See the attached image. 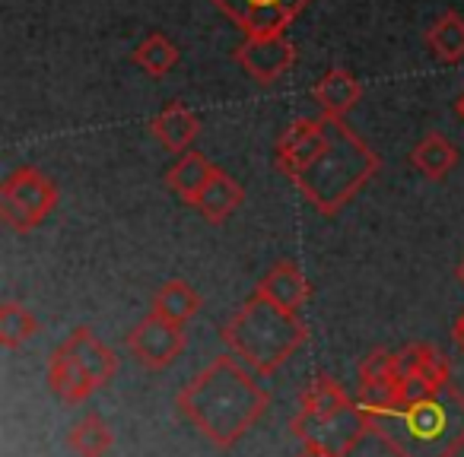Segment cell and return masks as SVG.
Returning a JSON list of instances; mask_svg holds the SVG:
<instances>
[{"mask_svg": "<svg viewBox=\"0 0 464 457\" xmlns=\"http://www.w3.org/2000/svg\"><path fill=\"white\" fill-rule=\"evenodd\" d=\"M451 340H455V347L464 353V311H461V315H458L455 328H451Z\"/></svg>", "mask_w": 464, "mask_h": 457, "instance_id": "484cf974", "label": "cell"}, {"mask_svg": "<svg viewBox=\"0 0 464 457\" xmlns=\"http://www.w3.org/2000/svg\"><path fill=\"white\" fill-rule=\"evenodd\" d=\"M442 385H436L432 378H426L423 372L407 375V378H398V404H417V400H426L439 391Z\"/></svg>", "mask_w": 464, "mask_h": 457, "instance_id": "d4e9b609", "label": "cell"}, {"mask_svg": "<svg viewBox=\"0 0 464 457\" xmlns=\"http://www.w3.org/2000/svg\"><path fill=\"white\" fill-rule=\"evenodd\" d=\"M290 429L303 444H318V448L331 451V454H337V457H347L362 438L372 435V429H369V413L362 410L360 400L350 404L347 410L331 413V416L296 413Z\"/></svg>", "mask_w": 464, "mask_h": 457, "instance_id": "8992f818", "label": "cell"}, {"mask_svg": "<svg viewBox=\"0 0 464 457\" xmlns=\"http://www.w3.org/2000/svg\"><path fill=\"white\" fill-rule=\"evenodd\" d=\"M35 334H39V321H35L33 311L20 302H4V309H0V343L7 349H20Z\"/></svg>", "mask_w": 464, "mask_h": 457, "instance_id": "603a6c76", "label": "cell"}, {"mask_svg": "<svg viewBox=\"0 0 464 457\" xmlns=\"http://www.w3.org/2000/svg\"><path fill=\"white\" fill-rule=\"evenodd\" d=\"M255 378L258 375L248 372L232 353L217 356L181 387L175 406L200 435L226 451L239 444L271 406V394Z\"/></svg>", "mask_w": 464, "mask_h": 457, "instance_id": "7a4b0ae2", "label": "cell"}, {"mask_svg": "<svg viewBox=\"0 0 464 457\" xmlns=\"http://www.w3.org/2000/svg\"><path fill=\"white\" fill-rule=\"evenodd\" d=\"M128 349L143 368L150 372H162L169 368L181 353H185V328L166 321V318L150 311L143 321L134 324V330L128 334Z\"/></svg>", "mask_w": 464, "mask_h": 457, "instance_id": "ba28073f", "label": "cell"}, {"mask_svg": "<svg viewBox=\"0 0 464 457\" xmlns=\"http://www.w3.org/2000/svg\"><path fill=\"white\" fill-rule=\"evenodd\" d=\"M350 404H353V400L347 397V391H343L334 378L315 375V378L309 381V387L303 391V397H299V413H309V416H331V413L347 410Z\"/></svg>", "mask_w": 464, "mask_h": 457, "instance_id": "44dd1931", "label": "cell"}, {"mask_svg": "<svg viewBox=\"0 0 464 457\" xmlns=\"http://www.w3.org/2000/svg\"><path fill=\"white\" fill-rule=\"evenodd\" d=\"M48 387H52L64 404H80V400H86L96 391L92 378L77 366V359L67 353L64 343H61L52 353V359H48Z\"/></svg>", "mask_w": 464, "mask_h": 457, "instance_id": "5bb4252c", "label": "cell"}, {"mask_svg": "<svg viewBox=\"0 0 464 457\" xmlns=\"http://www.w3.org/2000/svg\"><path fill=\"white\" fill-rule=\"evenodd\" d=\"M219 340L252 375H274L284 362H290V356L299 353V347H305L309 328L299 315L284 311L255 292L223 324Z\"/></svg>", "mask_w": 464, "mask_h": 457, "instance_id": "277c9868", "label": "cell"}, {"mask_svg": "<svg viewBox=\"0 0 464 457\" xmlns=\"http://www.w3.org/2000/svg\"><path fill=\"white\" fill-rule=\"evenodd\" d=\"M366 413L372 435L394 457H458V451H464V391L451 381L417 404H392Z\"/></svg>", "mask_w": 464, "mask_h": 457, "instance_id": "3957f363", "label": "cell"}, {"mask_svg": "<svg viewBox=\"0 0 464 457\" xmlns=\"http://www.w3.org/2000/svg\"><path fill=\"white\" fill-rule=\"evenodd\" d=\"M255 292L271 299V302L280 305L284 311L299 315V311L305 309V302H309L312 286H309V280H305V273L299 271L296 261H280V264H274L271 271H267V277L261 280Z\"/></svg>", "mask_w": 464, "mask_h": 457, "instance_id": "30bf717a", "label": "cell"}, {"mask_svg": "<svg viewBox=\"0 0 464 457\" xmlns=\"http://www.w3.org/2000/svg\"><path fill=\"white\" fill-rule=\"evenodd\" d=\"M150 311L166 318V321L179 324V328H185V324L200 311V296L185 283V280H169V283L153 296Z\"/></svg>", "mask_w": 464, "mask_h": 457, "instance_id": "d6986e66", "label": "cell"}, {"mask_svg": "<svg viewBox=\"0 0 464 457\" xmlns=\"http://www.w3.org/2000/svg\"><path fill=\"white\" fill-rule=\"evenodd\" d=\"M150 134H153L169 153L185 156V153H191L188 147H191L194 137L200 134V121H198V115H194L191 109H185L181 102H169L166 109L150 121Z\"/></svg>", "mask_w": 464, "mask_h": 457, "instance_id": "7c38bea8", "label": "cell"}, {"mask_svg": "<svg viewBox=\"0 0 464 457\" xmlns=\"http://www.w3.org/2000/svg\"><path fill=\"white\" fill-rule=\"evenodd\" d=\"M130 61H134L143 73H150V77H166V73L179 64V48H175L162 33H153L134 48Z\"/></svg>", "mask_w": 464, "mask_h": 457, "instance_id": "7402d4cb", "label": "cell"}, {"mask_svg": "<svg viewBox=\"0 0 464 457\" xmlns=\"http://www.w3.org/2000/svg\"><path fill=\"white\" fill-rule=\"evenodd\" d=\"M58 206V187L42 168L23 166L0 185V219L16 233H33Z\"/></svg>", "mask_w": 464, "mask_h": 457, "instance_id": "5b68a950", "label": "cell"}, {"mask_svg": "<svg viewBox=\"0 0 464 457\" xmlns=\"http://www.w3.org/2000/svg\"><path fill=\"white\" fill-rule=\"evenodd\" d=\"M277 168L322 216H337L379 172V156L343 118H299L277 140Z\"/></svg>", "mask_w": 464, "mask_h": 457, "instance_id": "6da1fadb", "label": "cell"}, {"mask_svg": "<svg viewBox=\"0 0 464 457\" xmlns=\"http://www.w3.org/2000/svg\"><path fill=\"white\" fill-rule=\"evenodd\" d=\"M312 99L318 102L322 115L331 118H347L350 109H356V102L362 99V83L343 67H331L315 86H312Z\"/></svg>", "mask_w": 464, "mask_h": 457, "instance_id": "4fadbf2b", "label": "cell"}, {"mask_svg": "<svg viewBox=\"0 0 464 457\" xmlns=\"http://www.w3.org/2000/svg\"><path fill=\"white\" fill-rule=\"evenodd\" d=\"M242 204H246L242 185L236 178H229L223 168H217V175H213L210 185L204 187V194L194 200V210L204 219H210V223H226Z\"/></svg>", "mask_w": 464, "mask_h": 457, "instance_id": "9a60e30c", "label": "cell"}, {"mask_svg": "<svg viewBox=\"0 0 464 457\" xmlns=\"http://www.w3.org/2000/svg\"><path fill=\"white\" fill-rule=\"evenodd\" d=\"M411 166L430 181H442L458 166V149L439 130H430L417 147L411 149Z\"/></svg>", "mask_w": 464, "mask_h": 457, "instance_id": "e0dca14e", "label": "cell"}, {"mask_svg": "<svg viewBox=\"0 0 464 457\" xmlns=\"http://www.w3.org/2000/svg\"><path fill=\"white\" fill-rule=\"evenodd\" d=\"M426 48L432 58L458 64L464 58V16L458 10H445L439 20H432V26L426 29Z\"/></svg>", "mask_w": 464, "mask_h": 457, "instance_id": "ac0fdd59", "label": "cell"}, {"mask_svg": "<svg viewBox=\"0 0 464 457\" xmlns=\"http://www.w3.org/2000/svg\"><path fill=\"white\" fill-rule=\"evenodd\" d=\"M213 4L246 33V39H255V35H284V29L312 0H213Z\"/></svg>", "mask_w": 464, "mask_h": 457, "instance_id": "52a82bcc", "label": "cell"}, {"mask_svg": "<svg viewBox=\"0 0 464 457\" xmlns=\"http://www.w3.org/2000/svg\"><path fill=\"white\" fill-rule=\"evenodd\" d=\"M213 175H217V166H213L204 153H185V156H179V162H175L172 168H169L166 185H169V191L179 194L185 204L194 206V200L204 194V187L210 185Z\"/></svg>", "mask_w": 464, "mask_h": 457, "instance_id": "2e32d148", "label": "cell"}, {"mask_svg": "<svg viewBox=\"0 0 464 457\" xmlns=\"http://www.w3.org/2000/svg\"><path fill=\"white\" fill-rule=\"evenodd\" d=\"M232 54H236L239 67L255 83L265 86L277 83L296 64V48H293V42L286 35H255V39L242 42Z\"/></svg>", "mask_w": 464, "mask_h": 457, "instance_id": "9c48e42d", "label": "cell"}, {"mask_svg": "<svg viewBox=\"0 0 464 457\" xmlns=\"http://www.w3.org/2000/svg\"><path fill=\"white\" fill-rule=\"evenodd\" d=\"M455 111H458V115H461V118H464V96H461V99H458V102H455Z\"/></svg>", "mask_w": 464, "mask_h": 457, "instance_id": "83f0119b", "label": "cell"}, {"mask_svg": "<svg viewBox=\"0 0 464 457\" xmlns=\"http://www.w3.org/2000/svg\"><path fill=\"white\" fill-rule=\"evenodd\" d=\"M375 381H394V353L388 349H372L360 362V385H375Z\"/></svg>", "mask_w": 464, "mask_h": 457, "instance_id": "cb8c5ba5", "label": "cell"}, {"mask_svg": "<svg viewBox=\"0 0 464 457\" xmlns=\"http://www.w3.org/2000/svg\"><path fill=\"white\" fill-rule=\"evenodd\" d=\"M64 349L77 359V366L83 368L86 375L92 378V385L102 387L115 378L118 372V356L105 347L102 340H96L90 328H73L71 337L64 340Z\"/></svg>", "mask_w": 464, "mask_h": 457, "instance_id": "8fae6325", "label": "cell"}, {"mask_svg": "<svg viewBox=\"0 0 464 457\" xmlns=\"http://www.w3.org/2000/svg\"><path fill=\"white\" fill-rule=\"evenodd\" d=\"M67 444H71V451L77 457H105L111 451V444H115V432H111V425L102 416L90 413V416H83L80 423L71 425Z\"/></svg>", "mask_w": 464, "mask_h": 457, "instance_id": "ffe728a7", "label": "cell"}, {"mask_svg": "<svg viewBox=\"0 0 464 457\" xmlns=\"http://www.w3.org/2000/svg\"><path fill=\"white\" fill-rule=\"evenodd\" d=\"M455 277H458V280H461V283H464V261H461V264H458V271H455Z\"/></svg>", "mask_w": 464, "mask_h": 457, "instance_id": "f1b7e54d", "label": "cell"}, {"mask_svg": "<svg viewBox=\"0 0 464 457\" xmlns=\"http://www.w3.org/2000/svg\"><path fill=\"white\" fill-rule=\"evenodd\" d=\"M296 457H337V454H331V451L318 448V444H303V451H299Z\"/></svg>", "mask_w": 464, "mask_h": 457, "instance_id": "4316f807", "label": "cell"}]
</instances>
